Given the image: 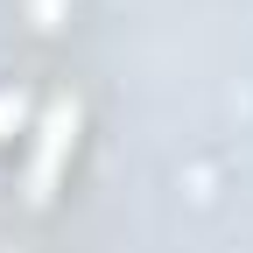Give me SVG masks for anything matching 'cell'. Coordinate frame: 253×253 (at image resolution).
Wrapping results in <instances>:
<instances>
[{"instance_id": "6da1fadb", "label": "cell", "mask_w": 253, "mask_h": 253, "mask_svg": "<svg viewBox=\"0 0 253 253\" xmlns=\"http://www.w3.org/2000/svg\"><path fill=\"white\" fill-rule=\"evenodd\" d=\"M63 141H71V113H56V120L42 126V162H36V190L49 183V169H56V155H63Z\"/></svg>"}]
</instances>
